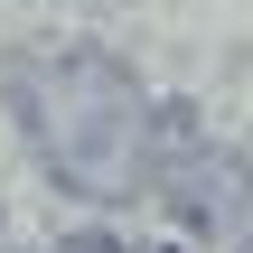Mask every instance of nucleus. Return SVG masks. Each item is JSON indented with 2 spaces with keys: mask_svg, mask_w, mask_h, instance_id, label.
<instances>
[{
  "mask_svg": "<svg viewBox=\"0 0 253 253\" xmlns=\"http://www.w3.org/2000/svg\"><path fill=\"white\" fill-rule=\"evenodd\" d=\"M66 253H113V235H75V244H66Z\"/></svg>",
  "mask_w": 253,
  "mask_h": 253,
  "instance_id": "obj_3",
  "label": "nucleus"
},
{
  "mask_svg": "<svg viewBox=\"0 0 253 253\" xmlns=\"http://www.w3.org/2000/svg\"><path fill=\"white\" fill-rule=\"evenodd\" d=\"M150 188H160L197 235H235V216L253 207L244 150H225V141L188 131V113H160V169H150Z\"/></svg>",
  "mask_w": 253,
  "mask_h": 253,
  "instance_id": "obj_2",
  "label": "nucleus"
},
{
  "mask_svg": "<svg viewBox=\"0 0 253 253\" xmlns=\"http://www.w3.org/2000/svg\"><path fill=\"white\" fill-rule=\"evenodd\" d=\"M9 103H19V131H28V150L47 160V178L66 197L122 207V197L150 188L160 103L103 47H28V56H9Z\"/></svg>",
  "mask_w": 253,
  "mask_h": 253,
  "instance_id": "obj_1",
  "label": "nucleus"
},
{
  "mask_svg": "<svg viewBox=\"0 0 253 253\" xmlns=\"http://www.w3.org/2000/svg\"><path fill=\"white\" fill-rule=\"evenodd\" d=\"M235 253H253V235H244V244H235Z\"/></svg>",
  "mask_w": 253,
  "mask_h": 253,
  "instance_id": "obj_4",
  "label": "nucleus"
}]
</instances>
